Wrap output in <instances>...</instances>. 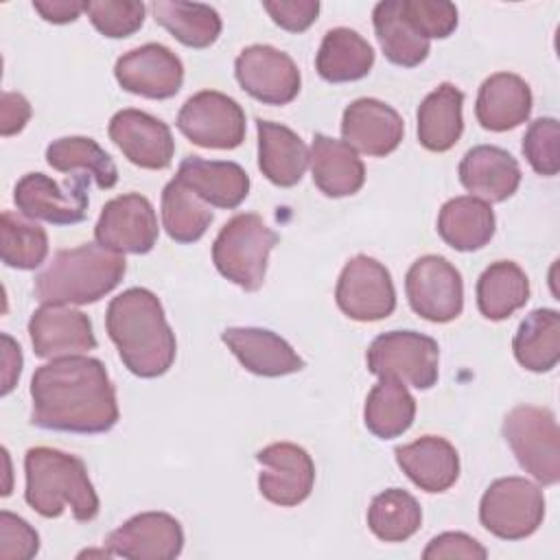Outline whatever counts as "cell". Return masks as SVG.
Masks as SVG:
<instances>
[{
    "label": "cell",
    "mask_w": 560,
    "mask_h": 560,
    "mask_svg": "<svg viewBox=\"0 0 560 560\" xmlns=\"http://www.w3.org/2000/svg\"><path fill=\"white\" fill-rule=\"evenodd\" d=\"M31 422L46 431L105 433L118 422L116 387L103 361L83 354L57 357L33 372Z\"/></svg>",
    "instance_id": "6da1fadb"
},
{
    "label": "cell",
    "mask_w": 560,
    "mask_h": 560,
    "mask_svg": "<svg viewBox=\"0 0 560 560\" xmlns=\"http://www.w3.org/2000/svg\"><path fill=\"white\" fill-rule=\"evenodd\" d=\"M105 328L131 374L158 378L171 370L177 341L153 291L131 287L116 295L107 306Z\"/></svg>",
    "instance_id": "7a4b0ae2"
},
{
    "label": "cell",
    "mask_w": 560,
    "mask_h": 560,
    "mask_svg": "<svg viewBox=\"0 0 560 560\" xmlns=\"http://www.w3.org/2000/svg\"><path fill=\"white\" fill-rule=\"evenodd\" d=\"M26 503L44 518H57L66 508L81 523L96 518L98 494L88 477L83 459L77 455L50 448L33 446L24 455Z\"/></svg>",
    "instance_id": "3957f363"
},
{
    "label": "cell",
    "mask_w": 560,
    "mask_h": 560,
    "mask_svg": "<svg viewBox=\"0 0 560 560\" xmlns=\"http://www.w3.org/2000/svg\"><path fill=\"white\" fill-rule=\"evenodd\" d=\"M127 271L125 256L98 243L61 249L35 276L33 293L42 304H92L112 293Z\"/></svg>",
    "instance_id": "277c9868"
},
{
    "label": "cell",
    "mask_w": 560,
    "mask_h": 560,
    "mask_svg": "<svg viewBox=\"0 0 560 560\" xmlns=\"http://www.w3.org/2000/svg\"><path fill=\"white\" fill-rule=\"evenodd\" d=\"M273 232L258 214H234L212 243V262L217 271L245 291H258L265 282L267 260L278 245Z\"/></svg>",
    "instance_id": "5b68a950"
},
{
    "label": "cell",
    "mask_w": 560,
    "mask_h": 560,
    "mask_svg": "<svg viewBox=\"0 0 560 560\" xmlns=\"http://www.w3.org/2000/svg\"><path fill=\"white\" fill-rule=\"evenodd\" d=\"M503 438L516 462L542 486L560 479V431L551 409L518 405L503 420Z\"/></svg>",
    "instance_id": "8992f818"
},
{
    "label": "cell",
    "mask_w": 560,
    "mask_h": 560,
    "mask_svg": "<svg viewBox=\"0 0 560 560\" xmlns=\"http://www.w3.org/2000/svg\"><path fill=\"white\" fill-rule=\"evenodd\" d=\"M365 361L368 370L378 378L389 376L416 389L433 387L440 374L438 341L416 330H389L374 337Z\"/></svg>",
    "instance_id": "52a82bcc"
},
{
    "label": "cell",
    "mask_w": 560,
    "mask_h": 560,
    "mask_svg": "<svg viewBox=\"0 0 560 560\" xmlns=\"http://www.w3.org/2000/svg\"><path fill=\"white\" fill-rule=\"evenodd\" d=\"M545 518L542 490L525 477H501L479 501L481 525L501 540L532 536Z\"/></svg>",
    "instance_id": "ba28073f"
},
{
    "label": "cell",
    "mask_w": 560,
    "mask_h": 560,
    "mask_svg": "<svg viewBox=\"0 0 560 560\" xmlns=\"http://www.w3.org/2000/svg\"><path fill=\"white\" fill-rule=\"evenodd\" d=\"M90 175L74 173L66 184H57L44 173H26L13 190V201L22 217L52 225H74L88 214Z\"/></svg>",
    "instance_id": "9c48e42d"
},
{
    "label": "cell",
    "mask_w": 560,
    "mask_h": 560,
    "mask_svg": "<svg viewBox=\"0 0 560 560\" xmlns=\"http://www.w3.org/2000/svg\"><path fill=\"white\" fill-rule=\"evenodd\" d=\"M405 293L411 311L427 322H453L464 308L462 273L444 256H420L405 276Z\"/></svg>",
    "instance_id": "30bf717a"
},
{
    "label": "cell",
    "mask_w": 560,
    "mask_h": 560,
    "mask_svg": "<svg viewBox=\"0 0 560 560\" xmlns=\"http://www.w3.org/2000/svg\"><path fill=\"white\" fill-rule=\"evenodd\" d=\"M177 129L203 149H236L245 140V112L228 94L201 90L179 109Z\"/></svg>",
    "instance_id": "8fae6325"
},
{
    "label": "cell",
    "mask_w": 560,
    "mask_h": 560,
    "mask_svg": "<svg viewBox=\"0 0 560 560\" xmlns=\"http://www.w3.org/2000/svg\"><path fill=\"white\" fill-rule=\"evenodd\" d=\"M335 300L346 317L354 322H378L394 313L396 289L383 262L359 254L343 265Z\"/></svg>",
    "instance_id": "7c38bea8"
},
{
    "label": "cell",
    "mask_w": 560,
    "mask_h": 560,
    "mask_svg": "<svg viewBox=\"0 0 560 560\" xmlns=\"http://www.w3.org/2000/svg\"><path fill=\"white\" fill-rule=\"evenodd\" d=\"M158 234L155 210L140 192L109 199L94 225L96 243L118 254H149L158 243Z\"/></svg>",
    "instance_id": "4fadbf2b"
},
{
    "label": "cell",
    "mask_w": 560,
    "mask_h": 560,
    "mask_svg": "<svg viewBox=\"0 0 560 560\" xmlns=\"http://www.w3.org/2000/svg\"><path fill=\"white\" fill-rule=\"evenodd\" d=\"M238 85L265 105H287L300 92V70L295 61L267 44H254L241 50L234 61Z\"/></svg>",
    "instance_id": "5bb4252c"
},
{
    "label": "cell",
    "mask_w": 560,
    "mask_h": 560,
    "mask_svg": "<svg viewBox=\"0 0 560 560\" xmlns=\"http://www.w3.org/2000/svg\"><path fill=\"white\" fill-rule=\"evenodd\" d=\"M256 462L262 466L258 490L269 503L293 508L308 499L315 483V464L302 446L276 442L260 448Z\"/></svg>",
    "instance_id": "9a60e30c"
},
{
    "label": "cell",
    "mask_w": 560,
    "mask_h": 560,
    "mask_svg": "<svg viewBox=\"0 0 560 560\" xmlns=\"http://www.w3.org/2000/svg\"><path fill=\"white\" fill-rule=\"evenodd\" d=\"M114 77L125 92L162 101L179 92L184 83V66L171 48L151 42L118 57Z\"/></svg>",
    "instance_id": "2e32d148"
},
{
    "label": "cell",
    "mask_w": 560,
    "mask_h": 560,
    "mask_svg": "<svg viewBox=\"0 0 560 560\" xmlns=\"http://www.w3.org/2000/svg\"><path fill=\"white\" fill-rule=\"evenodd\" d=\"M105 547L129 560H173L184 549V529L166 512H140L109 532Z\"/></svg>",
    "instance_id": "e0dca14e"
},
{
    "label": "cell",
    "mask_w": 560,
    "mask_h": 560,
    "mask_svg": "<svg viewBox=\"0 0 560 560\" xmlns=\"http://www.w3.org/2000/svg\"><path fill=\"white\" fill-rule=\"evenodd\" d=\"M107 133L122 155L140 168L162 171L173 162L175 140L168 125L147 112L131 107L116 112Z\"/></svg>",
    "instance_id": "ac0fdd59"
},
{
    "label": "cell",
    "mask_w": 560,
    "mask_h": 560,
    "mask_svg": "<svg viewBox=\"0 0 560 560\" xmlns=\"http://www.w3.org/2000/svg\"><path fill=\"white\" fill-rule=\"evenodd\" d=\"M28 337L39 359L70 357L96 348L90 317L66 304H42L28 319Z\"/></svg>",
    "instance_id": "d6986e66"
},
{
    "label": "cell",
    "mask_w": 560,
    "mask_h": 560,
    "mask_svg": "<svg viewBox=\"0 0 560 560\" xmlns=\"http://www.w3.org/2000/svg\"><path fill=\"white\" fill-rule=\"evenodd\" d=\"M405 133L400 114L378 98H357L343 109L341 136L354 151L385 158L398 149Z\"/></svg>",
    "instance_id": "ffe728a7"
},
{
    "label": "cell",
    "mask_w": 560,
    "mask_h": 560,
    "mask_svg": "<svg viewBox=\"0 0 560 560\" xmlns=\"http://www.w3.org/2000/svg\"><path fill=\"white\" fill-rule=\"evenodd\" d=\"M459 182L486 203H499L512 197L521 184V166L512 153L494 144H477L459 162Z\"/></svg>",
    "instance_id": "44dd1931"
},
{
    "label": "cell",
    "mask_w": 560,
    "mask_h": 560,
    "mask_svg": "<svg viewBox=\"0 0 560 560\" xmlns=\"http://www.w3.org/2000/svg\"><path fill=\"white\" fill-rule=\"evenodd\" d=\"M221 341L232 350L238 363L256 376L278 378L304 368V361L298 357L291 343L267 328H225L221 332Z\"/></svg>",
    "instance_id": "7402d4cb"
},
{
    "label": "cell",
    "mask_w": 560,
    "mask_h": 560,
    "mask_svg": "<svg viewBox=\"0 0 560 560\" xmlns=\"http://www.w3.org/2000/svg\"><path fill=\"white\" fill-rule=\"evenodd\" d=\"M175 177L182 179L208 206L225 210L238 208L249 192V175L236 162L188 155L182 160Z\"/></svg>",
    "instance_id": "603a6c76"
},
{
    "label": "cell",
    "mask_w": 560,
    "mask_h": 560,
    "mask_svg": "<svg viewBox=\"0 0 560 560\" xmlns=\"http://www.w3.org/2000/svg\"><path fill=\"white\" fill-rule=\"evenodd\" d=\"M396 464L424 492H444L459 477L455 446L438 435H422L411 444L396 446Z\"/></svg>",
    "instance_id": "cb8c5ba5"
},
{
    "label": "cell",
    "mask_w": 560,
    "mask_h": 560,
    "mask_svg": "<svg viewBox=\"0 0 560 560\" xmlns=\"http://www.w3.org/2000/svg\"><path fill=\"white\" fill-rule=\"evenodd\" d=\"M532 90L518 74H490L477 94L475 116L488 131H508L523 125L532 114Z\"/></svg>",
    "instance_id": "d4e9b609"
},
{
    "label": "cell",
    "mask_w": 560,
    "mask_h": 560,
    "mask_svg": "<svg viewBox=\"0 0 560 560\" xmlns=\"http://www.w3.org/2000/svg\"><path fill=\"white\" fill-rule=\"evenodd\" d=\"M308 162L313 182L326 197L354 195L365 182V166L359 153L343 140L326 133L313 136Z\"/></svg>",
    "instance_id": "484cf974"
},
{
    "label": "cell",
    "mask_w": 560,
    "mask_h": 560,
    "mask_svg": "<svg viewBox=\"0 0 560 560\" xmlns=\"http://www.w3.org/2000/svg\"><path fill=\"white\" fill-rule=\"evenodd\" d=\"M256 131L262 175L280 188L295 186L308 166V149L302 138L293 129L262 118L256 120Z\"/></svg>",
    "instance_id": "4316f807"
},
{
    "label": "cell",
    "mask_w": 560,
    "mask_h": 560,
    "mask_svg": "<svg viewBox=\"0 0 560 560\" xmlns=\"http://www.w3.org/2000/svg\"><path fill=\"white\" fill-rule=\"evenodd\" d=\"M497 219L490 203L462 195L448 199L438 214V234L457 252H477L494 236Z\"/></svg>",
    "instance_id": "83f0119b"
},
{
    "label": "cell",
    "mask_w": 560,
    "mask_h": 560,
    "mask_svg": "<svg viewBox=\"0 0 560 560\" xmlns=\"http://www.w3.org/2000/svg\"><path fill=\"white\" fill-rule=\"evenodd\" d=\"M464 94L453 83H440L418 107V140L424 149L442 153L457 144L464 131Z\"/></svg>",
    "instance_id": "f1b7e54d"
},
{
    "label": "cell",
    "mask_w": 560,
    "mask_h": 560,
    "mask_svg": "<svg viewBox=\"0 0 560 560\" xmlns=\"http://www.w3.org/2000/svg\"><path fill=\"white\" fill-rule=\"evenodd\" d=\"M374 66V50L357 31L330 28L317 50L315 68L328 83H348L363 79Z\"/></svg>",
    "instance_id": "f546056e"
},
{
    "label": "cell",
    "mask_w": 560,
    "mask_h": 560,
    "mask_svg": "<svg viewBox=\"0 0 560 560\" xmlns=\"http://www.w3.org/2000/svg\"><path fill=\"white\" fill-rule=\"evenodd\" d=\"M516 361L529 372H549L560 361V313L536 308L525 315L512 339Z\"/></svg>",
    "instance_id": "4dcf8cb0"
},
{
    "label": "cell",
    "mask_w": 560,
    "mask_h": 560,
    "mask_svg": "<svg viewBox=\"0 0 560 560\" xmlns=\"http://www.w3.org/2000/svg\"><path fill=\"white\" fill-rule=\"evenodd\" d=\"M529 300V280L512 260H497L477 280V308L490 322L508 319Z\"/></svg>",
    "instance_id": "1f68e13d"
},
{
    "label": "cell",
    "mask_w": 560,
    "mask_h": 560,
    "mask_svg": "<svg viewBox=\"0 0 560 560\" xmlns=\"http://www.w3.org/2000/svg\"><path fill=\"white\" fill-rule=\"evenodd\" d=\"M374 33L385 57L402 68L420 66L429 57V39H424L405 18L400 0H383L372 11Z\"/></svg>",
    "instance_id": "d6a6232c"
},
{
    "label": "cell",
    "mask_w": 560,
    "mask_h": 560,
    "mask_svg": "<svg viewBox=\"0 0 560 560\" xmlns=\"http://www.w3.org/2000/svg\"><path fill=\"white\" fill-rule=\"evenodd\" d=\"M416 418V400L405 383L383 376L370 389L363 407V422L378 440L402 435Z\"/></svg>",
    "instance_id": "836d02e7"
},
{
    "label": "cell",
    "mask_w": 560,
    "mask_h": 560,
    "mask_svg": "<svg viewBox=\"0 0 560 560\" xmlns=\"http://www.w3.org/2000/svg\"><path fill=\"white\" fill-rule=\"evenodd\" d=\"M155 22L188 48H208L221 35V15L201 2L155 0Z\"/></svg>",
    "instance_id": "e575fe53"
},
{
    "label": "cell",
    "mask_w": 560,
    "mask_h": 560,
    "mask_svg": "<svg viewBox=\"0 0 560 560\" xmlns=\"http://www.w3.org/2000/svg\"><path fill=\"white\" fill-rule=\"evenodd\" d=\"M46 162L59 173H85L101 190H109L118 182V168L109 153L92 138L68 136L52 140L46 149Z\"/></svg>",
    "instance_id": "d590c367"
},
{
    "label": "cell",
    "mask_w": 560,
    "mask_h": 560,
    "mask_svg": "<svg viewBox=\"0 0 560 560\" xmlns=\"http://www.w3.org/2000/svg\"><path fill=\"white\" fill-rule=\"evenodd\" d=\"M212 223L210 206L182 179L173 177L162 190V225L175 243L199 241Z\"/></svg>",
    "instance_id": "8d00e7d4"
},
{
    "label": "cell",
    "mask_w": 560,
    "mask_h": 560,
    "mask_svg": "<svg viewBox=\"0 0 560 560\" xmlns=\"http://www.w3.org/2000/svg\"><path fill=\"white\" fill-rule=\"evenodd\" d=\"M422 525V510L413 494L402 488H387L368 508L370 532L385 542H402Z\"/></svg>",
    "instance_id": "74e56055"
},
{
    "label": "cell",
    "mask_w": 560,
    "mask_h": 560,
    "mask_svg": "<svg viewBox=\"0 0 560 560\" xmlns=\"http://www.w3.org/2000/svg\"><path fill=\"white\" fill-rule=\"evenodd\" d=\"M0 256L7 267L37 269L48 256V234L42 225L9 210L0 217Z\"/></svg>",
    "instance_id": "f35d334b"
},
{
    "label": "cell",
    "mask_w": 560,
    "mask_h": 560,
    "mask_svg": "<svg viewBox=\"0 0 560 560\" xmlns=\"http://www.w3.org/2000/svg\"><path fill=\"white\" fill-rule=\"evenodd\" d=\"M144 2L138 0H92L85 2V13L92 26L112 39H122L140 31L144 22Z\"/></svg>",
    "instance_id": "ab89813d"
},
{
    "label": "cell",
    "mask_w": 560,
    "mask_h": 560,
    "mask_svg": "<svg viewBox=\"0 0 560 560\" xmlns=\"http://www.w3.org/2000/svg\"><path fill=\"white\" fill-rule=\"evenodd\" d=\"M523 155L529 166L545 177H553L560 171V125L556 118H536L523 136Z\"/></svg>",
    "instance_id": "60d3db41"
},
{
    "label": "cell",
    "mask_w": 560,
    "mask_h": 560,
    "mask_svg": "<svg viewBox=\"0 0 560 560\" xmlns=\"http://www.w3.org/2000/svg\"><path fill=\"white\" fill-rule=\"evenodd\" d=\"M409 24L424 37L444 39L457 28V7L446 0H400Z\"/></svg>",
    "instance_id": "b9f144b4"
},
{
    "label": "cell",
    "mask_w": 560,
    "mask_h": 560,
    "mask_svg": "<svg viewBox=\"0 0 560 560\" xmlns=\"http://www.w3.org/2000/svg\"><path fill=\"white\" fill-rule=\"evenodd\" d=\"M39 551L37 532L9 510L0 512V558L2 560H28Z\"/></svg>",
    "instance_id": "7bdbcfd3"
},
{
    "label": "cell",
    "mask_w": 560,
    "mask_h": 560,
    "mask_svg": "<svg viewBox=\"0 0 560 560\" xmlns=\"http://www.w3.org/2000/svg\"><path fill=\"white\" fill-rule=\"evenodd\" d=\"M262 9L269 13L273 24L289 33L306 31L319 15L317 0H265Z\"/></svg>",
    "instance_id": "ee69618b"
},
{
    "label": "cell",
    "mask_w": 560,
    "mask_h": 560,
    "mask_svg": "<svg viewBox=\"0 0 560 560\" xmlns=\"http://www.w3.org/2000/svg\"><path fill=\"white\" fill-rule=\"evenodd\" d=\"M424 560H442V558H466V560H486L488 549L464 532H444L427 545L422 551Z\"/></svg>",
    "instance_id": "f6af8a7d"
},
{
    "label": "cell",
    "mask_w": 560,
    "mask_h": 560,
    "mask_svg": "<svg viewBox=\"0 0 560 560\" xmlns=\"http://www.w3.org/2000/svg\"><path fill=\"white\" fill-rule=\"evenodd\" d=\"M31 118V103L20 92H4L0 105V133L13 136L24 129Z\"/></svg>",
    "instance_id": "bcb514c9"
},
{
    "label": "cell",
    "mask_w": 560,
    "mask_h": 560,
    "mask_svg": "<svg viewBox=\"0 0 560 560\" xmlns=\"http://www.w3.org/2000/svg\"><path fill=\"white\" fill-rule=\"evenodd\" d=\"M33 9L46 22L68 24V22H74L85 11V2H77V0H33Z\"/></svg>",
    "instance_id": "7dc6e473"
},
{
    "label": "cell",
    "mask_w": 560,
    "mask_h": 560,
    "mask_svg": "<svg viewBox=\"0 0 560 560\" xmlns=\"http://www.w3.org/2000/svg\"><path fill=\"white\" fill-rule=\"evenodd\" d=\"M2 343H4V350H2V396H7L15 387V381L20 378L22 352H20V346L9 335H2Z\"/></svg>",
    "instance_id": "c3c4849f"
}]
</instances>
